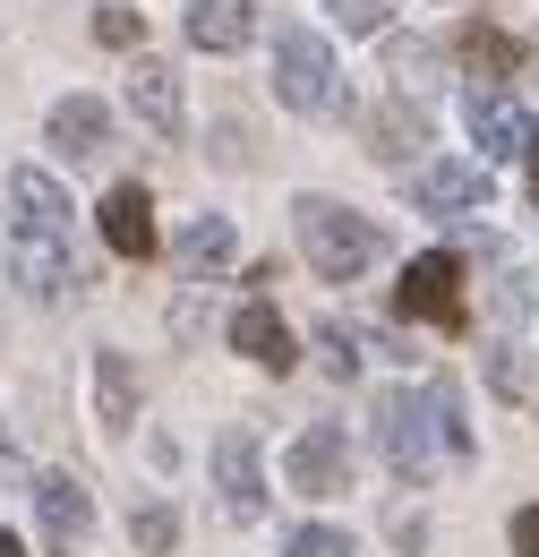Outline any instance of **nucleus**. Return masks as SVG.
Listing matches in <instances>:
<instances>
[{
    "mask_svg": "<svg viewBox=\"0 0 539 557\" xmlns=\"http://www.w3.org/2000/svg\"><path fill=\"white\" fill-rule=\"evenodd\" d=\"M231 351L258 360V369H274V377L300 360V351H291V326L274 318V300H240V309H231Z\"/></svg>",
    "mask_w": 539,
    "mask_h": 557,
    "instance_id": "obj_14",
    "label": "nucleus"
},
{
    "mask_svg": "<svg viewBox=\"0 0 539 557\" xmlns=\"http://www.w3.org/2000/svg\"><path fill=\"white\" fill-rule=\"evenodd\" d=\"M386 532H394V549H419V541H428V523H419V515H394Z\"/></svg>",
    "mask_w": 539,
    "mask_h": 557,
    "instance_id": "obj_29",
    "label": "nucleus"
},
{
    "mask_svg": "<svg viewBox=\"0 0 539 557\" xmlns=\"http://www.w3.org/2000/svg\"><path fill=\"white\" fill-rule=\"evenodd\" d=\"M0 455H9V437H0Z\"/></svg>",
    "mask_w": 539,
    "mask_h": 557,
    "instance_id": "obj_31",
    "label": "nucleus"
},
{
    "mask_svg": "<svg viewBox=\"0 0 539 557\" xmlns=\"http://www.w3.org/2000/svg\"><path fill=\"white\" fill-rule=\"evenodd\" d=\"M411 146H428V121H419V112H411L403 95H394V103H386V112H377V121H368V154H386V163H403Z\"/></svg>",
    "mask_w": 539,
    "mask_h": 557,
    "instance_id": "obj_19",
    "label": "nucleus"
},
{
    "mask_svg": "<svg viewBox=\"0 0 539 557\" xmlns=\"http://www.w3.org/2000/svg\"><path fill=\"white\" fill-rule=\"evenodd\" d=\"M283 481L300 488V497H342V488H351V437H342V420H309V429L291 437Z\"/></svg>",
    "mask_w": 539,
    "mask_h": 557,
    "instance_id": "obj_4",
    "label": "nucleus"
},
{
    "mask_svg": "<svg viewBox=\"0 0 539 557\" xmlns=\"http://www.w3.org/2000/svg\"><path fill=\"white\" fill-rule=\"evenodd\" d=\"M291 232H300L309 267H317L326 283H360L377 258H386L377 223H368V214H351L342 198H300V207H291Z\"/></svg>",
    "mask_w": 539,
    "mask_h": 557,
    "instance_id": "obj_1",
    "label": "nucleus"
},
{
    "mask_svg": "<svg viewBox=\"0 0 539 557\" xmlns=\"http://www.w3.org/2000/svg\"><path fill=\"white\" fill-rule=\"evenodd\" d=\"M317 360H326V377H360V335L342 318H326L317 326Z\"/></svg>",
    "mask_w": 539,
    "mask_h": 557,
    "instance_id": "obj_24",
    "label": "nucleus"
},
{
    "mask_svg": "<svg viewBox=\"0 0 539 557\" xmlns=\"http://www.w3.org/2000/svg\"><path fill=\"white\" fill-rule=\"evenodd\" d=\"M9 232L17 240H68V189L43 163H17L9 172Z\"/></svg>",
    "mask_w": 539,
    "mask_h": 557,
    "instance_id": "obj_8",
    "label": "nucleus"
},
{
    "mask_svg": "<svg viewBox=\"0 0 539 557\" xmlns=\"http://www.w3.org/2000/svg\"><path fill=\"white\" fill-rule=\"evenodd\" d=\"M488 386H497L505 404H523V412H539V360H531V351L497 344V351H488Z\"/></svg>",
    "mask_w": 539,
    "mask_h": 557,
    "instance_id": "obj_20",
    "label": "nucleus"
},
{
    "mask_svg": "<svg viewBox=\"0 0 539 557\" xmlns=\"http://www.w3.org/2000/svg\"><path fill=\"white\" fill-rule=\"evenodd\" d=\"M129 112L154 129V138H180L189 129V103H180V70L172 61H137L129 70Z\"/></svg>",
    "mask_w": 539,
    "mask_h": 557,
    "instance_id": "obj_11",
    "label": "nucleus"
},
{
    "mask_svg": "<svg viewBox=\"0 0 539 557\" xmlns=\"http://www.w3.org/2000/svg\"><path fill=\"white\" fill-rule=\"evenodd\" d=\"M103 240H112V258H154V198L137 181L103 198Z\"/></svg>",
    "mask_w": 539,
    "mask_h": 557,
    "instance_id": "obj_17",
    "label": "nucleus"
},
{
    "mask_svg": "<svg viewBox=\"0 0 539 557\" xmlns=\"http://www.w3.org/2000/svg\"><path fill=\"white\" fill-rule=\"evenodd\" d=\"M214 488H223V515L231 523H258L266 515V472H258V437L249 429H223L214 437Z\"/></svg>",
    "mask_w": 539,
    "mask_h": 557,
    "instance_id": "obj_9",
    "label": "nucleus"
},
{
    "mask_svg": "<svg viewBox=\"0 0 539 557\" xmlns=\"http://www.w3.org/2000/svg\"><path fill=\"white\" fill-rule=\"evenodd\" d=\"M394 309H403V318H419V326H463V267H454L446 249L411 258L403 283H394Z\"/></svg>",
    "mask_w": 539,
    "mask_h": 557,
    "instance_id": "obj_5",
    "label": "nucleus"
},
{
    "mask_svg": "<svg viewBox=\"0 0 539 557\" xmlns=\"http://www.w3.org/2000/svg\"><path fill=\"white\" fill-rule=\"evenodd\" d=\"M9 275L26 283L35 300H61L68 283H77V258H68V240H17L9 232Z\"/></svg>",
    "mask_w": 539,
    "mask_h": 557,
    "instance_id": "obj_16",
    "label": "nucleus"
},
{
    "mask_svg": "<svg viewBox=\"0 0 539 557\" xmlns=\"http://www.w3.org/2000/svg\"><path fill=\"white\" fill-rule=\"evenodd\" d=\"M463 121H472V146H479V163H514V154H531V112L514 103V95H497V86H472L463 95Z\"/></svg>",
    "mask_w": 539,
    "mask_h": 557,
    "instance_id": "obj_6",
    "label": "nucleus"
},
{
    "mask_svg": "<svg viewBox=\"0 0 539 557\" xmlns=\"http://www.w3.org/2000/svg\"><path fill=\"white\" fill-rule=\"evenodd\" d=\"M274 95H283L291 112H309V121L351 112V86H342V70H335V44L283 17V26H274Z\"/></svg>",
    "mask_w": 539,
    "mask_h": 557,
    "instance_id": "obj_2",
    "label": "nucleus"
},
{
    "mask_svg": "<svg viewBox=\"0 0 539 557\" xmlns=\"http://www.w3.org/2000/svg\"><path fill=\"white\" fill-rule=\"evenodd\" d=\"M0 557H26V549H17V541H9V532H0Z\"/></svg>",
    "mask_w": 539,
    "mask_h": 557,
    "instance_id": "obj_30",
    "label": "nucleus"
},
{
    "mask_svg": "<svg viewBox=\"0 0 539 557\" xmlns=\"http://www.w3.org/2000/svg\"><path fill=\"white\" fill-rule=\"evenodd\" d=\"M129 541H137L146 557H172V549H180V506H163V497H146V506L129 515Z\"/></svg>",
    "mask_w": 539,
    "mask_h": 557,
    "instance_id": "obj_22",
    "label": "nucleus"
},
{
    "mask_svg": "<svg viewBox=\"0 0 539 557\" xmlns=\"http://www.w3.org/2000/svg\"><path fill=\"white\" fill-rule=\"evenodd\" d=\"M35 515H43V549L77 557L86 532H95V488L77 481V472H43V481H35Z\"/></svg>",
    "mask_w": 539,
    "mask_h": 557,
    "instance_id": "obj_7",
    "label": "nucleus"
},
{
    "mask_svg": "<svg viewBox=\"0 0 539 557\" xmlns=\"http://www.w3.org/2000/svg\"><path fill=\"white\" fill-rule=\"evenodd\" d=\"M189 44L198 52H249L258 44V0H189Z\"/></svg>",
    "mask_w": 539,
    "mask_h": 557,
    "instance_id": "obj_13",
    "label": "nucleus"
},
{
    "mask_svg": "<svg viewBox=\"0 0 539 557\" xmlns=\"http://www.w3.org/2000/svg\"><path fill=\"white\" fill-rule=\"evenodd\" d=\"M231 214H189L180 223V240H172V267H180V283H205V275H223L231 267Z\"/></svg>",
    "mask_w": 539,
    "mask_h": 557,
    "instance_id": "obj_15",
    "label": "nucleus"
},
{
    "mask_svg": "<svg viewBox=\"0 0 539 557\" xmlns=\"http://www.w3.org/2000/svg\"><path fill=\"white\" fill-rule=\"evenodd\" d=\"M368 429H377V455H386V472L394 481H428L437 472V455H446V437H437V412H428V386L411 395V386H386L377 395V412H368Z\"/></svg>",
    "mask_w": 539,
    "mask_h": 557,
    "instance_id": "obj_3",
    "label": "nucleus"
},
{
    "mask_svg": "<svg viewBox=\"0 0 539 557\" xmlns=\"http://www.w3.org/2000/svg\"><path fill=\"white\" fill-rule=\"evenodd\" d=\"M514 557H539V506H523V515H514Z\"/></svg>",
    "mask_w": 539,
    "mask_h": 557,
    "instance_id": "obj_28",
    "label": "nucleus"
},
{
    "mask_svg": "<svg viewBox=\"0 0 539 557\" xmlns=\"http://www.w3.org/2000/svg\"><path fill=\"white\" fill-rule=\"evenodd\" d=\"M43 138L61 146L68 163H95V154L112 146V112H103L95 95H61V103H52V121H43Z\"/></svg>",
    "mask_w": 539,
    "mask_h": 557,
    "instance_id": "obj_12",
    "label": "nucleus"
},
{
    "mask_svg": "<svg viewBox=\"0 0 539 557\" xmlns=\"http://www.w3.org/2000/svg\"><path fill=\"white\" fill-rule=\"evenodd\" d=\"M283 549L291 557H351V532H342V523H300Z\"/></svg>",
    "mask_w": 539,
    "mask_h": 557,
    "instance_id": "obj_25",
    "label": "nucleus"
},
{
    "mask_svg": "<svg viewBox=\"0 0 539 557\" xmlns=\"http://www.w3.org/2000/svg\"><path fill=\"white\" fill-rule=\"evenodd\" d=\"M326 9H335L342 35H377L386 26V0H326Z\"/></svg>",
    "mask_w": 539,
    "mask_h": 557,
    "instance_id": "obj_27",
    "label": "nucleus"
},
{
    "mask_svg": "<svg viewBox=\"0 0 539 557\" xmlns=\"http://www.w3.org/2000/svg\"><path fill=\"white\" fill-rule=\"evenodd\" d=\"M463 61L488 70V77H505L514 61H523V44H514V35H497V26H479V35H463Z\"/></svg>",
    "mask_w": 539,
    "mask_h": 557,
    "instance_id": "obj_23",
    "label": "nucleus"
},
{
    "mask_svg": "<svg viewBox=\"0 0 539 557\" xmlns=\"http://www.w3.org/2000/svg\"><path fill=\"white\" fill-rule=\"evenodd\" d=\"M428 412H437V437H446V463H472V420H463L454 377H428Z\"/></svg>",
    "mask_w": 539,
    "mask_h": 557,
    "instance_id": "obj_21",
    "label": "nucleus"
},
{
    "mask_svg": "<svg viewBox=\"0 0 539 557\" xmlns=\"http://www.w3.org/2000/svg\"><path fill=\"white\" fill-rule=\"evenodd\" d=\"M95 420H103L112 437L137 429V369H129V351H95Z\"/></svg>",
    "mask_w": 539,
    "mask_h": 557,
    "instance_id": "obj_18",
    "label": "nucleus"
},
{
    "mask_svg": "<svg viewBox=\"0 0 539 557\" xmlns=\"http://www.w3.org/2000/svg\"><path fill=\"white\" fill-rule=\"evenodd\" d=\"M95 35H103L112 52H129V44H146V17H137V9H121V0H112V9H95Z\"/></svg>",
    "mask_w": 539,
    "mask_h": 557,
    "instance_id": "obj_26",
    "label": "nucleus"
},
{
    "mask_svg": "<svg viewBox=\"0 0 539 557\" xmlns=\"http://www.w3.org/2000/svg\"><path fill=\"white\" fill-rule=\"evenodd\" d=\"M411 207L419 214H479L488 207V163H419L411 172Z\"/></svg>",
    "mask_w": 539,
    "mask_h": 557,
    "instance_id": "obj_10",
    "label": "nucleus"
}]
</instances>
